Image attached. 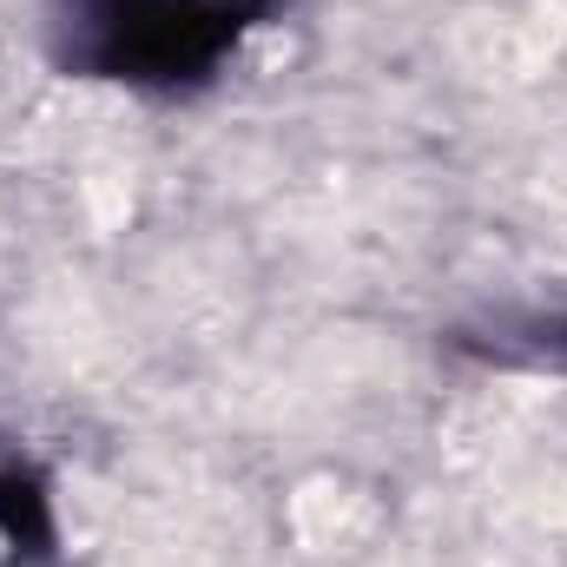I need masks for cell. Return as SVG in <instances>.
<instances>
[{"instance_id": "6da1fadb", "label": "cell", "mask_w": 567, "mask_h": 567, "mask_svg": "<svg viewBox=\"0 0 567 567\" xmlns=\"http://www.w3.org/2000/svg\"><path fill=\"white\" fill-rule=\"evenodd\" d=\"M251 13V0H60V27H73L80 66L158 86L212 73Z\"/></svg>"}]
</instances>
